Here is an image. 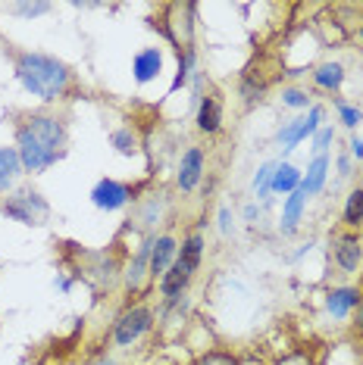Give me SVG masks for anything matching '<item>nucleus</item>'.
Listing matches in <instances>:
<instances>
[{"label": "nucleus", "instance_id": "b1692460", "mask_svg": "<svg viewBox=\"0 0 363 365\" xmlns=\"http://www.w3.org/2000/svg\"><path fill=\"white\" fill-rule=\"evenodd\" d=\"M282 103L294 106V110H307V106H310V97L304 94V91H298V88H288V91H282Z\"/></svg>", "mask_w": 363, "mask_h": 365}, {"label": "nucleus", "instance_id": "6ab92c4d", "mask_svg": "<svg viewBox=\"0 0 363 365\" xmlns=\"http://www.w3.org/2000/svg\"><path fill=\"white\" fill-rule=\"evenodd\" d=\"M188 281H192V275H185V272H182L179 265L172 262V269H169L166 275H163V281H160V290H163V297H169V300H172V297H179L182 290L188 287Z\"/></svg>", "mask_w": 363, "mask_h": 365}, {"label": "nucleus", "instance_id": "bb28decb", "mask_svg": "<svg viewBox=\"0 0 363 365\" xmlns=\"http://www.w3.org/2000/svg\"><path fill=\"white\" fill-rule=\"evenodd\" d=\"M219 231H222V235H229V231H232V212H229V206H222V210H219Z\"/></svg>", "mask_w": 363, "mask_h": 365}, {"label": "nucleus", "instance_id": "72a5a7b5", "mask_svg": "<svg viewBox=\"0 0 363 365\" xmlns=\"http://www.w3.org/2000/svg\"><path fill=\"white\" fill-rule=\"evenodd\" d=\"M360 38H363V26H360Z\"/></svg>", "mask_w": 363, "mask_h": 365}, {"label": "nucleus", "instance_id": "9d476101", "mask_svg": "<svg viewBox=\"0 0 363 365\" xmlns=\"http://www.w3.org/2000/svg\"><path fill=\"white\" fill-rule=\"evenodd\" d=\"M360 259H363V247H360L357 237L344 235V237L335 240V262L342 265V272H357Z\"/></svg>", "mask_w": 363, "mask_h": 365}, {"label": "nucleus", "instance_id": "39448f33", "mask_svg": "<svg viewBox=\"0 0 363 365\" xmlns=\"http://www.w3.org/2000/svg\"><path fill=\"white\" fill-rule=\"evenodd\" d=\"M4 215L22 222V225H38L41 215H47V203L41 200L38 194L26 190V194H16V197H10V200L4 203Z\"/></svg>", "mask_w": 363, "mask_h": 365}, {"label": "nucleus", "instance_id": "473e14b6", "mask_svg": "<svg viewBox=\"0 0 363 365\" xmlns=\"http://www.w3.org/2000/svg\"><path fill=\"white\" fill-rule=\"evenodd\" d=\"M101 365H116V362H101Z\"/></svg>", "mask_w": 363, "mask_h": 365}, {"label": "nucleus", "instance_id": "4be33fe9", "mask_svg": "<svg viewBox=\"0 0 363 365\" xmlns=\"http://www.w3.org/2000/svg\"><path fill=\"white\" fill-rule=\"evenodd\" d=\"M272 172H276V163H267L257 169V175H254V190H257L260 200H269V187H272Z\"/></svg>", "mask_w": 363, "mask_h": 365}, {"label": "nucleus", "instance_id": "f3484780", "mask_svg": "<svg viewBox=\"0 0 363 365\" xmlns=\"http://www.w3.org/2000/svg\"><path fill=\"white\" fill-rule=\"evenodd\" d=\"M298 187H301V172L288 163H279L276 172H272V187L269 190H276V194H294Z\"/></svg>", "mask_w": 363, "mask_h": 365}, {"label": "nucleus", "instance_id": "393cba45", "mask_svg": "<svg viewBox=\"0 0 363 365\" xmlns=\"http://www.w3.org/2000/svg\"><path fill=\"white\" fill-rule=\"evenodd\" d=\"M335 140V131L332 128H319L317 135H313V150H317V156H326V147Z\"/></svg>", "mask_w": 363, "mask_h": 365}, {"label": "nucleus", "instance_id": "ddd939ff", "mask_svg": "<svg viewBox=\"0 0 363 365\" xmlns=\"http://www.w3.org/2000/svg\"><path fill=\"white\" fill-rule=\"evenodd\" d=\"M19 175H22L19 153L13 147H0V194H6L19 181Z\"/></svg>", "mask_w": 363, "mask_h": 365}, {"label": "nucleus", "instance_id": "a211bd4d", "mask_svg": "<svg viewBox=\"0 0 363 365\" xmlns=\"http://www.w3.org/2000/svg\"><path fill=\"white\" fill-rule=\"evenodd\" d=\"M313 81H317L319 88H326V91H338L342 88V81H344L342 63H323L317 72H313Z\"/></svg>", "mask_w": 363, "mask_h": 365}, {"label": "nucleus", "instance_id": "4468645a", "mask_svg": "<svg viewBox=\"0 0 363 365\" xmlns=\"http://www.w3.org/2000/svg\"><path fill=\"white\" fill-rule=\"evenodd\" d=\"M201 256H204V237L201 235H192L185 244H182V250L176 256V265L185 272V275H194L197 265H201Z\"/></svg>", "mask_w": 363, "mask_h": 365}, {"label": "nucleus", "instance_id": "5701e85b", "mask_svg": "<svg viewBox=\"0 0 363 365\" xmlns=\"http://www.w3.org/2000/svg\"><path fill=\"white\" fill-rule=\"evenodd\" d=\"M338 119H342V125H344V128H357L360 122H363V113L357 110V106L338 101Z\"/></svg>", "mask_w": 363, "mask_h": 365}, {"label": "nucleus", "instance_id": "1a4fd4ad", "mask_svg": "<svg viewBox=\"0 0 363 365\" xmlns=\"http://www.w3.org/2000/svg\"><path fill=\"white\" fill-rule=\"evenodd\" d=\"M176 253H179V247H176V240H172L169 235L166 237H156L154 247H151V272H154V275H166V272L172 269Z\"/></svg>", "mask_w": 363, "mask_h": 365}, {"label": "nucleus", "instance_id": "412c9836", "mask_svg": "<svg viewBox=\"0 0 363 365\" xmlns=\"http://www.w3.org/2000/svg\"><path fill=\"white\" fill-rule=\"evenodd\" d=\"M113 147L122 153V156H135L138 153V138L131 135V128H119V131H113Z\"/></svg>", "mask_w": 363, "mask_h": 365}, {"label": "nucleus", "instance_id": "2eb2a0df", "mask_svg": "<svg viewBox=\"0 0 363 365\" xmlns=\"http://www.w3.org/2000/svg\"><path fill=\"white\" fill-rule=\"evenodd\" d=\"M326 175H329V156H317V160L307 165V175H301V190L307 197L319 194L326 185Z\"/></svg>", "mask_w": 363, "mask_h": 365}, {"label": "nucleus", "instance_id": "7c9ffc66", "mask_svg": "<svg viewBox=\"0 0 363 365\" xmlns=\"http://www.w3.org/2000/svg\"><path fill=\"white\" fill-rule=\"evenodd\" d=\"M338 169H342V175H351V160H348V156H342V160H338Z\"/></svg>", "mask_w": 363, "mask_h": 365}, {"label": "nucleus", "instance_id": "6e6552de", "mask_svg": "<svg viewBox=\"0 0 363 365\" xmlns=\"http://www.w3.org/2000/svg\"><path fill=\"white\" fill-rule=\"evenodd\" d=\"M160 69H163V53L156 51V47H147V51H141L135 56V63H131V72H135L138 85L154 81L156 76H160Z\"/></svg>", "mask_w": 363, "mask_h": 365}, {"label": "nucleus", "instance_id": "7ed1b4c3", "mask_svg": "<svg viewBox=\"0 0 363 365\" xmlns=\"http://www.w3.org/2000/svg\"><path fill=\"white\" fill-rule=\"evenodd\" d=\"M319 122H323V110H319V106H310V113L304 115V119L285 122V125L279 128V144H282V150H285V153L294 150V147H298L304 138L317 135V131H319Z\"/></svg>", "mask_w": 363, "mask_h": 365}, {"label": "nucleus", "instance_id": "2f4dec72", "mask_svg": "<svg viewBox=\"0 0 363 365\" xmlns=\"http://www.w3.org/2000/svg\"><path fill=\"white\" fill-rule=\"evenodd\" d=\"M357 331H360V334H363V303L357 306Z\"/></svg>", "mask_w": 363, "mask_h": 365}, {"label": "nucleus", "instance_id": "9b49d317", "mask_svg": "<svg viewBox=\"0 0 363 365\" xmlns=\"http://www.w3.org/2000/svg\"><path fill=\"white\" fill-rule=\"evenodd\" d=\"M304 206H307V194L298 187L294 194H288L285 197V206H282V235H294L298 231V222H301V215H304Z\"/></svg>", "mask_w": 363, "mask_h": 365}, {"label": "nucleus", "instance_id": "c85d7f7f", "mask_svg": "<svg viewBox=\"0 0 363 365\" xmlns=\"http://www.w3.org/2000/svg\"><path fill=\"white\" fill-rule=\"evenodd\" d=\"M351 156L354 160H363V138H351Z\"/></svg>", "mask_w": 363, "mask_h": 365}, {"label": "nucleus", "instance_id": "423d86ee", "mask_svg": "<svg viewBox=\"0 0 363 365\" xmlns=\"http://www.w3.org/2000/svg\"><path fill=\"white\" fill-rule=\"evenodd\" d=\"M91 200H94L97 210L116 212L131 200V190L126 185H119V181H113V178H101L94 185V190H91Z\"/></svg>", "mask_w": 363, "mask_h": 365}, {"label": "nucleus", "instance_id": "aec40b11", "mask_svg": "<svg viewBox=\"0 0 363 365\" xmlns=\"http://www.w3.org/2000/svg\"><path fill=\"white\" fill-rule=\"evenodd\" d=\"M363 222V190H354L348 197V206H344V225L357 228Z\"/></svg>", "mask_w": 363, "mask_h": 365}, {"label": "nucleus", "instance_id": "dca6fc26", "mask_svg": "<svg viewBox=\"0 0 363 365\" xmlns=\"http://www.w3.org/2000/svg\"><path fill=\"white\" fill-rule=\"evenodd\" d=\"M219 125H222L219 101H217V97H204L201 110H197V128H201L204 135H213V131H219Z\"/></svg>", "mask_w": 363, "mask_h": 365}, {"label": "nucleus", "instance_id": "f8f14e48", "mask_svg": "<svg viewBox=\"0 0 363 365\" xmlns=\"http://www.w3.org/2000/svg\"><path fill=\"white\" fill-rule=\"evenodd\" d=\"M354 306H360V294L354 287H338L326 297V309L332 319H348V312Z\"/></svg>", "mask_w": 363, "mask_h": 365}, {"label": "nucleus", "instance_id": "20e7f679", "mask_svg": "<svg viewBox=\"0 0 363 365\" xmlns=\"http://www.w3.org/2000/svg\"><path fill=\"white\" fill-rule=\"evenodd\" d=\"M151 325H154V312L147 309V306H135V309H129V312L116 322L113 340H116L119 346H131Z\"/></svg>", "mask_w": 363, "mask_h": 365}, {"label": "nucleus", "instance_id": "c756f323", "mask_svg": "<svg viewBox=\"0 0 363 365\" xmlns=\"http://www.w3.org/2000/svg\"><path fill=\"white\" fill-rule=\"evenodd\" d=\"M279 365H310V359L304 353H294V356H288V359H282Z\"/></svg>", "mask_w": 363, "mask_h": 365}, {"label": "nucleus", "instance_id": "a878e982", "mask_svg": "<svg viewBox=\"0 0 363 365\" xmlns=\"http://www.w3.org/2000/svg\"><path fill=\"white\" fill-rule=\"evenodd\" d=\"M16 10H19L22 16H38V13H47L51 6H47V4H19Z\"/></svg>", "mask_w": 363, "mask_h": 365}, {"label": "nucleus", "instance_id": "cd10ccee", "mask_svg": "<svg viewBox=\"0 0 363 365\" xmlns=\"http://www.w3.org/2000/svg\"><path fill=\"white\" fill-rule=\"evenodd\" d=\"M201 365H235V359H229V356H222V353H213Z\"/></svg>", "mask_w": 363, "mask_h": 365}, {"label": "nucleus", "instance_id": "f257e3e1", "mask_svg": "<svg viewBox=\"0 0 363 365\" xmlns=\"http://www.w3.org/2000/svg\"><path fill=\"white\" fill-rule=\"evenodd\" d=\"M16 138H19L16 153H19L22 172H44L60 160L66 144V128L54 115H29Z\"/></svg>", "mask_w": 363, "mask_h": 365}, {"label": "nucleus", "instance_id": "f03ea898", "mask_svg": "<svg viewBox=\"0 0 363 365\" xmlns=\"http://www.w3.org/2000/svg\"><path fill=\"white\" fill-rule=\"evenodd\" d=\"M16 78L22 81V88H26L31 97H41V101H47V103L60 101L72 85L69 66L54 60V56H47V53H19L16 56Z\"/></svg>", "mask_w": 363, "mask_h": 365}, {"label": "nucleus", "instance_id": "0eeeda50", "mask_svg": "<svg viewBox=\"0 0 363 365\" xmlns=\"http://www.w3.org/2000/svg\"><path fill=\"white\" fill-rule=\"evenodd\" d=\"M201 178H204V150L201 147H188L179 163V187L185 190V194H192V190L201 185Z\"/></svg>", "mask_w": 363, "mask_h": 365}]
</instances>
